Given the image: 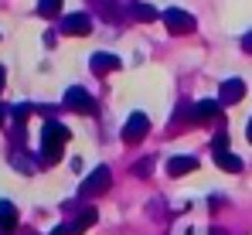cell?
<instances>
[{
  "instance_id": "4fadbf2b",
  "label": "cell",
  "mask_w": 252,
  "mask_h": 235,
  "mask_svg": "<svg viewBox=\"0 0 252 235\" xmlns=\"http://www.w3.org/2000/svg\"><path fill=\"white\" fill-rule=\"evenodd\" d=\"M215 164H218L221 170H228V174H239V170H242V160L235 154H228V150H215Z\"/></svg>"
},
{
  "instance_id": "5b68a950",
  "label": "cell",
  "mask_w": 252,
  "mask_h": 235,
  "mask_svg": "<svg viewBox=\"0 0 252 235\" xmlns=\"http://www.w3.org/2000/svg\"><path fill=\"white\" fill-rule=\"evenodd\" d=\"M150 133V119H147V113H129V119H126V126H123V140L126 143H140L143 136Z\"/></svg>"
},
{
  "instance_id": "5bb4252c",
  "label": "cell",
  "mask_w": 252,
  "mask_h": 235,
  "mask_svg": "<svg viewBox=\"0 0 252 235\" xmlns=\"http://www.w3.org/2000/svg\"><path fill=\"white\" fill-rule=\"evenodd\" d=\"M129 14H133V17H136V21H140V24H150V21H157V17H160V14H157V10H154V7H150V3H143V0H136V3H133V10H129Z\"/></svg>"
},
{
  "instance_id": "cb8c5ba5",
  "label": "cell",
  "mask_w": 252,
  "mask_h": 235,
  "mask_svg": "<svg viewBox=\"0 0 252 235\" xmlns=\"http://www.w3.org/2000/svg\"><path fill=\"white\" fill-rule=\"evenodd\" d=\"M3 82H7V72H3V65H0V92H3Z\"/></svg>"
},
{
  "instance_id": "7a4b0ae2",
  "label": "cell",
  "mask_w": 252,
  "mask_h": 235,
  "mask_svg": "<svg viewBox=\"0 0 252 235\" xmlns=\"http://www.w3.org/2000/svg\"><path fill=\"white\" fill-rule=\"evenodd\" d=\"M160 21H164L167 34H188V31H194V14H188L181 7H167L160 14Z\"/></svg>"
},
{
  "instance_id": "ac0fdd59",
  "label": "cell",
  "mask_w": 252,
  "mask_h": 235,
  "mask_svg": "<svg viewBox=\"0 0 252 235\" xmlns=\"http://www.w3.org/2000/svg\"><path fill=\"white\" fill-rule=\"evenodd\" d=\"M211 150H228V133L221 130V133H215V140H211Z\"/></svg>"
},
{
  "instance_id": "e0dca14e",
  "label": "cell",
  "mask_w": 252,
  "mask_h": 235,
  "mask_svg": "<svg viewBox=\"0 0 252 235\" xmlns=\"http://www.w3.org/2000/svg\"><path fill=\"white\" fill-rule=\"evenodd\" d=\"M14 167H21V174H34V160L31 157H24V154H14Z\"/></svg>"
},
{
  "instance_id": "52a82bcc",
  "label": "cell",
  "mask_w": 252,
  "mask_h": 235,
  "mask_svg": "<svg viewBox=\"0 0 252 235\" xmlns=\"http://www.w3.org/2000/svg\"><path fill=\"white\" fill-rule=\"evenodd\" d=\"M242 96H246V82L242 78H225L221 92H218V102L221 106H235V102H242Z\"/></svg>"
},
{
  "instance_id": "ffe728a7",
  "label": "cell",
  "mask_w": 252,
  "mask_h": 235,
  "mask_svg": "<svg viewBox=\"0 0 252 235\" xmlns=\"http://www.w3.org/2000/svg\"><path fill=\"white\" fill-rule=\"evenodd\" d=\"M150 164H154V160H140V164H133V174H136V177H147V174H150Z\"/></svg>"
},
{
  "instance_id": "d6986e66",
  "label": "cell",
  "mask_w": 252,
  "mask_h": 235,
  "mask_svg": "<svg viewBox=\"0 0 252 235\" xmlns=\"http://www.w3.org/2000/svg\"><path fill=\"white\" fill-rule=\"evenodd\" d=\"M10 113H14V119H17V126H21V123L28 119V113H31V106H28V102H21V106H14Z\"/></svg>"
},
{
  "instance_id": "6da1fadb",
  "label": "cell",
  "mask_w": 252,
  "mask_h": 235,
  "mask_svg": "<svg viewBox=\"0 0 252 235\" xmlns=\"http://www.w3.org/2000/svg\"><path fill=\"white\" fill-rule=\"evenodd\" d=\"M68 126H62V123H55V119H48L41 130V160L44 164H58V157L65 150V143H68Z\"/></svg>"
},
{
  "instance_id": "603a6c76",
  "label": "cell",
  "mask_w": 252,
  "mask_h": 235,
  "mask_svg": "<svg viewBox=\"0 0 252 235\" xmlns=\"http://www.w3.org/2000/svg\"><path fill=\"white\" fill-rule=\"evenodd\" d=\"M10 116V109H7V106H0V126H3V119Z\"/></svg>"
},
{
  "instance_id": "8fae6325",
  "label": "cell",
  "mask_w": 252,
  "mask_h": 235,
  "mask_svg": "<svg viewBox=\"0 0 252 235\" xmlns=\"http://www.w3.org/2000/svg\"><path fill=\"white\" fill-rule=\"evenodd\" d=\"M191 170H198V157H170L167 160L170 177H184V174H191Z\"/></svg>"
},
{
  "instance_id": "9c48e42d",
  "label": "cell",
  "mask_w": 252,
  "mask_h": 235,
  "mask_svg": "<svg viewBox=\"0 0 252 235\" xmlns=\"http://www.w3.org/2000/svg\"><path fill=\"white\" fill-rule=\"evenodd\" d=\"M221 113V102L218 99H201V102H194L191 106V119H201V123H208Z\"/></svg>"
},
{
  "instance_id": "44dd1931",
  "label": "cell",
  "mask_w": 252,
  "mask_h": 235,
  "mask_svg": "<svg viewBox=\"0 0 252 235\" xmlns=\"http://www.w3.org/2000/svg\"><path fill=\"white\" fill-rule=\"evenodd\" d=\"M242 48H246V51H249V55H252V31H249V34H246V38H242Z\"/></svg>"
},
{
  "instance_id": "2e32d148",
  "label": "cell",
  "mask_w": 252,
  "mask_h": 235,
  "mask_svg": "<svg viewBox=\"0 0 252 235\" xmlns=\"http://www.w3.org/2000/svg\"><path fill=\"white\" fill-rule=\"evenodd\" d=\"M62 3H65V0H41V3H38V14H41V17H58Z\"/></svg>"
},
{
  "instance_id": "3957f363",
  "label": "cell",
  "mask_w": 252,
  "mask_h": 235,
  "mask_svg": "<svg viewBox=\"0 0 252 235\" xmlns=\"http://www.w3.org/2000/svg\"><path fill=\"white\" fill-rule=\"evenodd\" d=\"M109 184H113V170H109V167H95V170L82 181V198L102 195V191H109Z\"/></svg>"
},
{
  "instance_id": "8992f818",
  "label": "cell",
  "mask_w": 252,
  "mask_h": 235,
  "mask_svg": "<svg viewBox=\"0 0 252 235\" xmlns=\"http://www.w3.org/2000/svg\"><path fill=\"white\" fill-rule=\"evenodd\" d=\"M95 218H99V211H95V208H85L75 222H65L62 229H55L51 235H82L85 229H92V225H95Z\"/></svg>"
},
{
  "instance_id": "277c9868",
  "label": "cell",
  "mask_w": 252,
  "mask_h": 235,
  "mask_svg": "<svg viewBox=\"0 0 252 235\" xmlns=\"http://www.w3.org/2000/svg\"><path fill=\"white\" fill-rule=\"evenodd\" d=\"M65 106H68V109H75V113H85V116H92V113H95V99L85 92L82 85L65 89Z\"/></svg>"
},
{
  "instance_id": "7c38bea8",
  "label": "cell",
  "mask_w": 252,
  "mask_h": 235,
  "mask_svg": "<svg viewBox=\"0 0 252 235\" xmlns=\"http://www.w3.org/2000/svg\"><path fill=\"white\" fill-rule=\"evenodd\" d=\"M17 229V208L10 201H0V235H10Z\"/></svg>"
},
{
  "instance_id": "9a60e30c",
  "label": "cell",
  "mask_w": 252,
  "mask_h": 235,
  "mask_svg": "<svg viewBox=\"0 0 252 235\" xmlns=\"http://www.w3.org/2000/svg\"><path fill=\"white\" fill-rule=\"evenodd\" d=\"M102 21H120V3L116 0H92Z\"/></svg>"
},
{
  "instance_id": "ba28073f",
  "label": "cell",
  "mask_w": 252,
  "mask_h": 235,
  "mask_svg": "<svg viewBox=\"0 0 252 235\" xmlns=\"http://www.w3.org/2000/svg\"><path fill=\"white\" fill-rule=\"evenodd\" d=\"M62 31L72 34V38H82V34L92 31V17H89V14H68V17L62 21Z\"/></svg>"
},
{
  "instance_id": "30bf717a",
  "label": "cell",
  "mask_w": 252,
  "mask_h": 235,
  "mask_svg": "<svg viewBox=\"0 0 252 235\" xmlns=\"http://www.w3.org/2000/svg\"><path fill=\"white\" fill-rule=\"evenodd\" d=\"M89 65H92V72H95V75H106V72H116V68H120V58H116V55H109V51H95Z\"/></svg>"
},
{
  "instance_id": "7402d4cb",
  "label": "cell",
  "mask_w": 252,
  "mask_h": 235,
  "mask_svg": "<svg viewBox=\"0 0 252 235\" xmlns=\"http://www.w3.org/2000/svg\"><path fill=\"white\" fill-rule=\"evenodd\" d=\"M246 140L252 143V116H249V123H246Z\"/></svg>"
}]
</instances>
